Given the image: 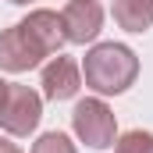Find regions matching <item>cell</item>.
Returning <instances> with one entry per match:
<instances>
[{
  "label": "cell",
  "mask_w": 153,
  "mask_h": 153,
  "mask_svg": "<svg viewBox=\"0 0 153 153\" xmlns=\"http://www.w3.org/2000/svg\"><path fill=\"white\" fill-rule=\"evenodd\" d=\"M11 4H32V0H11Z\"/></svg>",
  "instance_id": "cell-13"
},
{
  "label": "cell",
  "mask_w": 153,
  "mask_h": 153,
  "mask_svg": "<svg viewBox=\"0 0 153 153\" xmlns=\"http://www.w3.org/2000/svg\"><path fill=\"white\" fill-rule=\"evenodd\" d=\"M139 75V57L125 43H96L85 61H82V78L93 93L100 96H117L125 93Z\"/></svg>",
  "instance_id": "cell-1"
},
{
  "label": "cell",
  "mask_w": 153,
  "mask_h": 153,
  "mask_svg": "<svg viewBox=\"0 0 153 153\" xmlns=\"http://www.w3.org/2000/svg\"><path fill=\"white\" fill-rule=\"evenodd\" d=\"M43 57H46V53L29 39V32H25L22 25H11V29L0 32V68H4V71L22 75V71H29V68H39Z\"/></svg>",
  "instance_id": "cell-4"
},
{
  "label": "cell",
  "mask_w": 153,
  "mask_h": 153,
  "mask_svg": "<svg viewBox=\"0 0 153 153\" xmlns=\"http://www.w3.org/2000/svg\"><path fill=\"white\" fill-rule=\"evenodd\" d=\"M71 128L75 135L93 146V150H107L117 143V121L114 111L100 100V96H89V100H78L75 103V114H71Z\"/></svg>",
  "instance_id": "cell-2"
},
{
  "label": "cell",
  "mask_w": 153,
  "mask_h": 153,
  "mask_svg": "<svg viewBox=\"0 0 153 153\" xmlns=\"http://www.w3.org/2000/svg\"><path fill=\"white\" fill-rule=\"evenodd\" d=\"M18 25L29 32V39L36 43V46L46 53V57L61 53V46L68 43V39H64V25H61V14H57V11H46V7L29 11V14H25Z\"/></svg>",
  "instance_id": "cell-7"
},
{
  "label": "cell",
  "mask_w": 153,
  "mask_h": 153,
  "mask_svg": "<svg viewBox=\"0 0 153 153\" xmlns=\"http://www.w3.org/2000/svg\"><path fill=\"white\" fill-rule=\"evenodd\" d=\"M61 25L68 43H93L103 29V7L96 0H71L61 11Z\"/></svg>",
  "instance_id": "cell-5"
},
{
  "label": "cell",
  "mask_w": 153,
  "mask_h": 153,
  "mask_svg": "<svg viewBox=\"0 0 153 153\" xmlns=\"http://www.w3.org/2000/svg\"><path fill=\"white\" fill-rule=\"evenodd\" d=\"M114 153H153V132L132 128L114 143Z\"/></svg>",
  "instance_id": "cell-9"
},
{
  "label": "cell",
  "mask_w": 153,
  "mask_h": 153,
  "mask_svg": "<svg viewBox=\"0 0 153 153\" xmlns=\"http://www.w3.org/2000/svg\"><path fill=\"white\" fill-rule=\"evenodd\" d=\"M32 153H78V150L64 132H43L32 143Z\"/></svg>",
  "instance_id": "cell-10"
},
{
  "label": "cell",
  "mask_w": 153,
  "mask_h": 153,
  "mask_svg": "<svg viewBox=\"0 0 153 153\" xmlns=\"http://www.w3.org/2000/svg\"><path fill=\"white\" fill-rule=\"evenodd\" d=\"M43 96L46 100H71L78 89H82V64H75L71 57H50V64L43 68Z\"/></svg>",
  "instance_id": "cell-6"
},
{
  "label": "cell",
  "mask_w": 153,
  "mask_h": 153,
  "mask_svg": "<svg viewBox=\"0 0 153 153\" xmlns=\"http://www.w3.org/2000/svg\"><path fill=\"white\" fill-rule=\"evenodd\" d=\"M0 153H22V150H18L11 139H4V135H0Z\"/></svg>",
  "instance_id": "cell-11"
},
{
  "label": "cell",
  "mask_w": 153,
  "mask_h": 153,
  "mask_svg": "<svg viewBox=\"0 0 153 153\" xmlns=\"http://www.w3.org/2000/svg\"><path fill=\"white\" fill-rule=\"evenodd\" d=\"M39 117H43V96L22 82H11L4 107H0V128L7 135H29V132H36Z\"/></svg>",
  "instance_id": "cell-3"
},
{
  "label": "cell",
  "mask_w": 153,
  "mask_h": 153,
  "mask_svg": "<svg viewBox=\"0 0 153 153\" xmlns=\"http://www.w3.org/2000/svg\"><path fill=\"white\" fill-rule=\"evenodd\" d=\"M7 85H11V82H4V78H0V107H4V96H7Z\"/></svg>",
  "instance_id": "cell-12"
},
{
  "label": "cell",
  "mask_w": 153,
  "mask_h": 153,
  "mask_svg": "<svg viewBox=\"0 0 153 153\" xmlns=\"http://www.w3.org/2000/svg\"><path fill=\"white\" fill-rule=\"evenodd\" d=\"M114 22L125 32H146L153 25V0H114Z\"/></svg>",
  "instance_id": "cell-8"
}]
</instances>
